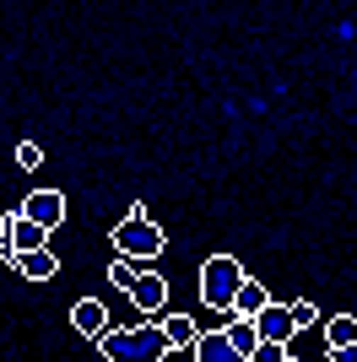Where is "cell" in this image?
Masks as SVG:
<instances>
[{
	"label": "cell",
	"instance_id": "cell-2",
	"mask_svg": "<svg viewBox=\"0 0 357 362\" xmlns=\"http://www.w3.org/2000/svg\"><path fill=\"white\" fill-rule=\"evenodd\" d=\"M114 249H119V259H157L168 249V238H163V227L147 216V206L135 200L130 206V216L114 227Z\"/></svg>",
	"mask_w": 357,
	"mask_h": 362
},
{
	"label": "cell",
	"instance_id": "cell-15",
	"mask_svg": "<svg viewBox=\"0 0 357 362\" xmlns=\"http://www.w3.org/2000/svg\"><path fill=\"white\" fill-rule=\"evenodd\" d=\"M135 276H141V265H135V259H119V255H114V265H108V281H114V287L125 292V298H130Z\"/></svg>",
	"mask_w": 357,
	"mask_h": 362
},
{
	"label": "cell",
	"instance_id": "cell-14",
	"mask_svg": "<svg viewBox=\"0 0 357 362\" xmlns=\"http://www.w3.org/2000/svg\"><path fill=\"white\" fill-rule=\"evenodd\" d=\"M325 341H330V351L357 346V319H352V314H336V319L325 325Z\"/></svg>",
	"mask_w": 357,
	"mask_h": 362
},
{
	"label": "cell",
	"instance_id": "cell-19",
	"mask_svg": "<svg viewBox=\"0 0 357 362\" xmlns=\"http://www.w3.org/2000/svg\"><path fill=\"white\" fill-rule=\"evenodd\" d=\"M330 362H357V346H346V351H330Z\"/></svg>",
	"mask_w": 357,
	"mask_h": 362
},
{
	"label": "cell",
	"instance_id": "cell-6",
	"mask_svg": "<svg viewBox=\"0 0 357 362\" xmlns=\"http://www.w3.org/2000/svg\"><path fill=\"white\" fill-rule=\"evenodd\" d=\"M254 330H260V341H276V346H287V341H293V308H287V303H266V308H260V314H254Z\"/></svg>",
	"mask_w": 357,
	"mask_h": 362
},
{
	"label": "cell",
	"instance_id": "cell-1",
	"mask_svg": "<svg viewBox=\"0 0 357 362\" xmlns=\"http://www.w3.org/2000/svg\"><path fill=\"white\" fill-rule=\"evenodd\" d=\"M98 351L108 362H163L168 351V335L157 325H130V330H103L98 335Z\"/></svg>",
	"mask_w": 357,
	"mask_h": 362
},
{
	"label": "cell",
	"instance_id": "cell-11",
	"mask_svg": "<svg viewBox=\"0 0 357 362\" xmlns=\"http://www.w3.org/2000/svg\"><path fill=\"white\" fill-rule=\"evenodd\" d=\"M222 335H227V346H233L244 362H249V357H254V346H260V330H254V319H238V314H227Z\"/></svg>",
	"mask_w": 357,
	"mask_h": 362
},
{
	"label": "cell",
	"instance_id": "cell-12",
	"mask_svg": "<svg viewBox=\"0 0 357 362\" xmlns=\"http://www.w3.org/2000/svg\"><path fill=\"white\" fill-rule=\"evenodd\" d=\"M157 330L168 335V346H174V351H178V346H195V335H200L190 314H163V319H157Z\"/></svg>",
	"mask_w": 357,
	"mask_h": 362
},
{
	"label": "cell",
	"instance_id": "cell-21",
	"mask_svg": "<svg viewBox=\"0 0 357 362\" xmlns=\"http://www.w3.org/2000/svg\"><path fill=\"white\" fill-rule=\"evenodd\" d=\"M287 362H298V357H287Z\"/></svg>",
	"mask_w": 357,
	"mask_h": 362
},
{
	"label": "cell",
	"instance_id": "cell-9",
	"mask_svg": "<svg viewBox=\"0 0 357 362\" xmlns=\"http://www.w3.org/2000/svg\"><path fill=\"white\" fill-rule=\"evenodd\" d=\"M190 351H195V362H244L233 346H227V335H222V330H200Z\"/></svg>",
	"mask_w": 357,
	"mask_h": 362
},
{
	"label": "cell",
	"instance_id": "cell-13",
	"mask_svg": "<svg viewBox=\"0 0 357 362\" xmlns=\"http://www.w3.org/2000/svg\"><path fill=\"white\" fill-rule=\"evenodd\" d=\"M266 303H271V298H266V287H260V281H244L227 314H238V319H254V314H260V308H266Z\"/></svg>",
	"mask_w": 357,
	"mask_h": 362
},
{
	"label": "cell",
	"instance_id": "cell-16",
	"mask_svg": "<svg viewBox=\"0 0 357 362\" xmlns=\"http://www.w3.org/2000/svg\"><path fill=\"white\" fill-rule=\"evenodd\" d=\"M287 308H293V325H298V330H309V325H319V308H314L309 298H298V303H287Z\"/></svg>",
	"mask_w": 357,
	"mask_h": 362
},
{
	"label": "cell",
	"instance_id": "cell-18",
	"mask_svg": "<svg viewBox=\"0 0 357 362\" xmlns=\"http://www.w3.org/2000/svg\"><path fill=\"white\" fill-rule=\"evenodd\" d=\"M249 362H287V346H276V341H260Z\"/></svg>",
	"mask_w": 357,
	"mask_h": 362
},
{
	"label": "cell",
	"instance_id": "cell-7",
	"mask_svg": "<svg viewBox=\"0 0 357 362\" xmlns=\"http://www.w3.org/2000/svg\"><path fill=\"white\" fill-rule=\"evenodd\" d=\"M130 303L141 308V314H163V303H168V281L157 271H141L135 276V287H130Z\"/></svg>",
	"mask_w": 357,
	"mask_h": 362
},
{
	"label": "cell",
	"instance_id": "cell-8",
	"mask_svg": "<svg viewBox=\"0 0 357 362\" xmlns=\"http://www.w3.org/2000/svg\"><path fill=\"white\" fill-rule=\"evenodd\" d=\"M11 271L22 276V281H55V276H60V259L49 255V249H38V255H16Z\"/></svg>",
	"mask_w": 357,
	"mask_h": 362
},
{
	"label": "cell",
	"instance_id": "cell-20",
	"mask_svg": "<svg viewBox=\"0 0 357 362\" xmlns=\"http://www.w3.org/2000/svg\"><path fill=\"white\" fill-rule=\"evenodd\" d=\"M6 243H11V233H6V216H0V255H6Z\"/></svg>",
	"mask_w": 357,
	"mask_h": 362
},
{
	"label": "cell",
	"instance_id": "cell-10",
	"mask_svg": "<svg viewBox=\"0 0 357 362\" xmlns=\"http://www.w3.org/2000/svg\"><path fill=\"white\" fill-rule=\"evenodd\" d=\"M71 325H76L81 335H92V341H98V335L108 330V308H103L98 298H81V303L71 308Z\"/></svg>",
	"mask_w": 357,
	"mask_h": 362
},
{
	"label": "cell",
	"instance_id": "cell-17",
	"mask_svg": "<svg viewBox=\"0 0 357 362\" xmlns=\"http://www.w3.org/2000/svg\"><path fill=\"white\" fill-rule=\"evenodd\" d=\"M38 163H44V146H38V141H22V146H16V168H28V173H33Z\"/></svg>",
	"mask_w": 357,
	"mask_h": 362
},
{
	"label": "cell",
	"instance_id": "cell-4",
	"mask_svg": "<svg viewBox=\"0 0 357 362\" xmlns=\"http://www.w3.org/2000/svg\"><path fill=\"white\" fill-rule=\"evenodd\" d=\"M22 216L38 222L44 233H55V227L65 222V195H60V189H33V195L22 200Z\"/></svg>",
	"mask_w": 357,
	"mask_h": 362
},
{
	"label": "cell",
	"instance_id": "cell-5",
	"mask_svg": "<svg viewBox=\"0 0 357 362\" xmlns=\"http://www.w3.org/2000/svg\"><path fill=\"white\" fill-rule=\"evenodd\" d=\"M6 233H11V243H6V255H38V249H49V233H44V227H38V222H28V216H22V211H11V216H6Z\"/></svg>",
	"mask_w": 357,
	"mask_h": 362
},
{
	"label": "cell",
	"instance_id": "cell-3",
	"mask_svg": "<svg viewBox=\"0 0 357 362\" xmlns=\"http://www.w3.org/2000/svg\"><path fill=\"white\" fill-rule=\"evenodd\" d=\"M244 281H249V271H244L233 255H211L206 265H200V303H206V308H217V314H227Z\"/></svg>",
	"mask_w": 357,
	"mask_h": 362
}]
</instances>
